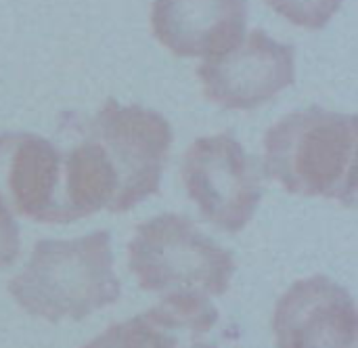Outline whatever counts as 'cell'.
<instances>
[{
    "instance_id": "cell-1",
    "label": "cell",
    "mask_w": 358,
    "mask_h": 348,
    "mask_svg": "<svg viewBox=\"0 0 358 348\" xmlns=\"http://www.w3.org/2000/svg\"><path fill=\"white\" fill-rule=\"evenodd\" d=\"M357 118L323 107L294 111L264 137V172L285 191L357 202Z\"/></svg>"
},
{
    "instance_id": "cell-2",
    "label": "cell",
    "mask_w": 358,
    "mask_h": 348,
    "mask_svg": "<svg viewBox=\"0 0 358 348\" xmlns=\"http://www.w3.org/2000/svg\"><path fill=\"white\" fill-rule=\"evenodd\" d=\"M8 292L25 313L50 323L82 321L113 305L122 288L113 273L111 235L96 231L78 239L38 242Z\"/></svg>"
},
{
    "instance_id": "cell-3",
    "label": "cell",
    "mask_w": 358,
    "mask_h": 348,
    "mask_svg": "<svg viewBox=\"0 0 358 348\" xmlns=\"http://www.w3.org/2000/svg\"><path fill=\"white\" fill-rule=\"evenodd\" d=\"M128 267L145 292L222 296L235 273L229 250L180 214H162L136 227Z\"/></svg>"
},
{
    "instance_id": "cell-4",
    "label": "cell",
    "mask_w": 358,
    "mask_h": 348,
    "mask_svg": "<svg viewBox=\"0 0 358 348\" xmlns=\"http://www.w3.org/2000/svg\"><path fill=\"white\" fill-rule=\"evenodd\" d=\"M182 183L206 221L239 233L262 197L260 166L231 134L197 139L182 158Z\"/></svg>"
},
{
    "instance_id": "cell-5",
    "label": "cell",
    "mask_w": 358,
    "mask_h": 348,
    "mask_svg": "<svg viewBox=\"0 0 358 348\" xmlns=\"http://www.w3.org/2000/svg\"><path fill=\"white\" fill-rule=\"evenodd\" d=\"M88 126L101 139L120 179L124 212L159 191L172 147V126L162 113L107 99Z\"/></svg>"
},
{
    "instance_id": "cell-6",
    "label": "cell",
    "mask_w": 358,
    "mask_h": 348,
    "mask_svg": "<svg viewBox=\"0 0 358 348\" xmlns=\"http://www.w3.org/2000/svg\"><path fill=\"white\" fill-rule=\"evenodd\" d=\"M203 95L224 109H256L296 80L294 48L256 29L199 65Z\"/></svg>"
},
{
    "instance_id": "cell-7",
    "label": "cell",
    "mask_w": 358,
    "mask_h": 348,
    "mask_svg": "<svg viewBox=\"0 0 358 348\" xmlns=\"http://www.w3.org/2000/svg\"><path fill=\"white\" fill-rule=\"evenodd\" d=\"M277 348H358L352 296L325 275L296 281L273 315Z\"/></svg>"
},
{
    "instance_id": "cell-8",
    "label": "cell",
    "mask_w": 358,
    "mask_h": 348,
    "mask_svg": "<svg viewBox=\"0 0 358 348\" xmlns=\"http://www.w3.org/2000/svg\"><path fill=\"white\" fill-rule=\"evenodd\" d=\"M0 185L17 214L38 223H65L63 160L50 141L36 134L0 137Z\"/></svg>"
},
{
    "instance_id": "cell-9",
    "label": "cell",
    "mask_w": 358,
    "mask_h": 348,
    "mask_svg": "<svg viewBox=\"0 0 358 348\" xmlns=\"http://www.w3.org/2000/svg\"><path fill=\"white\" fill-rule=\"evenodd\" d=\"M248 0H153L151 27L178 57H212L245 34Z\"/></svg>"
},
{
    "instance_id": "cell-10",
    "label": "cell",
    "mask_w": 358,
    "mask_h": 348,
    "mask_svg": "<svg viewBox=\"0 0 358 348\" xmlns=\"http://www.w3.org/2000/svg\"><path fill=\"white\" fill-rule=\"evenodd\" d=\"M218 311L208 296L172 292L149 311L107 328L82 348H218L208 334Z\"/></svg>"
},
{
    "instance_id": "cell-11",
    "label": "cell",
    "mask_w": 358,
    "mask_h": 348,
    "mask_svg": "<svg viewBox=\"0 0 358 348\" xmlns=\"http://www.w3.org/2000/svg\"><path fill=\"white\" fill-rule=\"evenodd\" d=\"M277 15L306 29H323L344 0H264Z\"/></svg>"
},
{
    "instance_id": "cell-12",
    "label": "cell",
    "mask_w": 358,
    "mask_h": 348,
    "mask_svg": "<svg viewBox=\"0 0 358 348\" xmlns=\"http://www.w3.org/2000/svg\"><path fill=\"white\" fill-rule=\"evenodd\" d=\"M19 248V227L0 195V269H6L17 260Z\"/></svg>"
}]
</instances>
